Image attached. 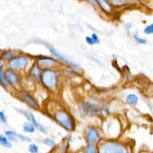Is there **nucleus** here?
Returning <instances> with one entry per match:
<instances>
[{
	"mask_svg": "<svg viewBox=\"0 0 153 153\" xmlns=\"http://www.w3.org/2000/svg\"><path fill=\"white\" fill-rule=\"evenodd\" d=\"M41 79H42L43 84L46 86V87L52 89L56 84L57 75L55 71H51V70H46L42 72Z\"/></svg>",
	"mask_w": 153,
	"mask_h": 153,
	"instance_id": "obj_1",
	"label": "nucleus"
},
{
	"mask_svg": "<svg viewBox=\"0 0 153 153\" xmlns=\"http://www.w3.org/2000/svg\"><path fill=\"white\" fill-rule=\"evenodd\" d=\"M100 153H126V151L119 143L107 142L100 147Z\"/></svg>",
	"mask_w": 153,
	"mask_h": 153,
	"instance_id": "obj_2",
	"label": "nucleus"
},
{
	"mask_svg": "<svg viewBox=\"0 0 153 153\" xmlns=\"http://www.w3.org/2000/svg\"><path fill=\"white\" fill-rule=\"evenodd\" d=\"M55 118L66 129H68V130H73L74 124H73V122L71 120V118L69 117V115L66 112H64V111L57 112L55 114Z\"/></svg>",
	"mask_w": 153,
	"mask_h": 153,
	"instance_id": "obj_3",
	"label": "nucleus"
},
{
	"mask_svg": "<svg viewBox=\"0 0 153 153\" xmlns=\"http://www.w3.org/2000/svg\"><path fill=\"white\" fill-rule=\"evenodd\" d=\"M28 64L27 59L25 57H18L12 59L9 62V66L12 68L15 69H23L27 66V64Z\"/></svg>",
	"mask_w": 153,
	"mask_h": 153,
	"instance_id": "obj_4",
	"label": "nucleus"
},
{
	"mask_svg": "<svg viewBox=\"0 0 153 153\" xmlns=\"http://www.w3.org/2000/svg\"><path fill=\"white\" fill-rule=\"evenodd\" d=\"M24 114H25L26 117L29 120V121L31 122L32 124L34 125L38 130H39L40 132H43V133H46V130L44 129V128H43L42 125H40L39 124H38V122L36 121V119H35V117H34V115H33V114H32L31 112H30V111H25Z\"/></svg>",
	"mask_w": 153,
	"mask_h": 153,
	"instance_id": "obj_5",
	"label": "nucleus"
},
{
	"mask_svg": "<svg viewBox=\"0 0 153 153\" xmlns=\"http://www.w3.org/2000/svg\"><path fill=\"white\" fill-rule=\"evenodd\" d=\"M49 49H50L51 52V54L53 55L54 56H55L56 58H58L59 59H60L61 61H63L64 63H65V64H67L68 65H70V66H71L72 68H79L78 65H76L75 64H74V63H72L71 61L68 60V59H65V58L63 56V55H61L57 51H55L54 48H52V47H49Z\"/></svg>",
	"mask_w": 153,
	"mask_h": 153,
	"instance_id": "obj_6",
	"label": "nucleus"
},
{
	"mask_svg": "<svg viewBox=\"0 0 153 153\" xmlns=\"http://www.w3.org/2000/svg\"><path fill=\"white\" fill-rule=\"evenodd\" d=\"M5 75L7 76V80L11 83L12 85H17V83H18V79H17V76H16V75L14 74L13 71L8 70V71L5 72Z\"/></svg>",
	"mask_w": 153,
	"mask_h": 153,
	"instance_id": "obj_7",
	"label": "nucleus"
},
{
	"mask_svg": "<svg viewBox=\"0 0 153 153\" xmlns=\"http://www.w3.org/2000/svg\"><path fill=\"white\" fill-rule=\"evenodd\" d=\"M99 138V135L98 132L95 128H91L88 132H87V139L88 141L91 143L96 142V140Z\"/></svg>",
	"mask_w": 153,
	"mask_h": 153,
	"instance_id": "obj_8",
	"label": "nucleus"
},
{
	"mask_svg": "<svg viewBox=\"0 0 153 153\" xmlns=\"http://www.w3.org/2000/svg\"><path fill=\"white\" fill-rule=\"evenodd\" d=\"M22 98L24 100V101H26L27 103H28L31 107H35V108H37V107H38V104H37V103L36 102V100H34L31 96L27 95V94H24V95L22 96Z\"/></svg>",
	"mask_w": 153,
	"mask_h": 153,
	"instance_id": "obj_9",
	"label": "nucleus"
},
{
	"mask_svg": "<svg viewBox=\"0 0 153 153\" xmlns=\"http://www.w3.org/2000/svg\"><path fill=\"white\" fill-rule=\"evenodd\" d=\"M126 102L128 103V104H131V105H135L137 102H138V98L135 95H133V94H131L126 98Z\"/></svg>",
	"mask_w": 153,
	"mask_h": 153,
	"instance_id": "obj_10",
	"label": "nucleus"
},
{
	"mask_svg": "<svg viewBox=\"0 0 153 153\" xmlns=\"http://www.w3.org/2000/svg\"><path fill=\"white\" fill-rule=\"evenodd\" d=\"M97 2L99 3V4L100 5V7H102L106 12H110L111 11L110 7H109V5L106 3L105 0H97Z\"/></svg>",
	"mask_w": 153,
	"mask_h": 153,
	"instance_id": "obj_11",
	"label": "nucleus"
},
{
	"mask_svg": "<svg viewBox=\"0 0 153 153\" xmlns=\"http://www.w3.org/2000/svg\"><path fill=\"white\" fill-rule=\"evenodd\" d=\"M39 63L42 64V65H49L51 64H54L55 63V61L52 59H50V58H43V59H39Z\"/></svg>",
	"mask_w": 153,
	"mask_h": 153,
	"instance_id": "obj_12",
	"label": "nucleus"
},
{
	"mask_svg": "<svg viewBox=\"0 0 153 153\" xmlns=\"http://www.w3.org/2000/svg\"><path fill=\"white\" fill-rule=\"evenodd\" d=\"M35 126L32 124L31 123V124H29V123H26L23 125V129H24V131L27 132H34L35 131Z\"/></svg>",
	"mask_w": 153,
	"mask_h": 153,
	"instance_id": "obj_13",
	"label": "nucleus"
},
{
	"mask_svg": "<svg viewBox=\"0 0 153 153\" xmlns=\"http://www.w3.org/2000/svg\"><path fill=\"white\" fill-rule=\"evenodd\" d=\"M0 79H1V83H2V84H3L4 87H7V86H8L7 76H6L5 73H4L2 69H1V71H0Z\"/></svg>",
	"mask_w": 153,
	"mask_h": 153,
	"instance_id": "obj_14",
	"label": "nucleus"
},
{
	"mask_svg": "<svg viewBox=\"0 0 153 153\" xmlns=\"http://www.w3.org/2000/svg\"><path fill=\"white\" fill-rule=\"evenodd\" d=\"M0 143L3 146L6 147V148H11V143L8 141V139L6 137H3V135L0 136Z\"/></svg>",
	"mask_w": 153,
	"mask_h": 153,
	"instance_id": "obj_15",
	"label": "nucleus"
},
{
	"mask_svg": "<svg viewBox=\"0 0 153 153\" xmlns=\"http://www.w3.org/2000/svg\"><path fill=\"white\" fill-rule=\"evenodd\" d=\"M143 32L145 34H147V35H152V34H153V23L147 26L146 27L144 28V30H143Z\"/></svg>",
	"mask_w": 153,
	"mask_h": 153,
	"instance_id": "obj_16",
	"label": "nucleus"
},
{
	"mask_svg": "<svg viewBox=\"0 0 153 153\" xmlns=\"http://www.w3.org/2000/svg\"><path fill=\"white\" fill-rule=\"evenodd\" d=\"M6 135L8 136V138L11 139V140H12V141H16V136H17L16 133H14V132H9V131H7V132H6Z\"/></svg>",
	"mask_w": 153,
	"mask_h": 153,
	"instance_id": "obj_17",
	"label": "nucleus"
},
{
	"mask_svg": "<svg viewBox=\"0 0 153 153\" xmlns=\"http://www.w3.org/2000/svg\"><path fill=\"white\" fill-rule=\"evenodd\" d=\"M28 150H29V152L31 153H37L38 152V151H39V149H38V147L36 146V144H31V145L29 146Z\"/></svg>",
	"mask_w": 153,
	"mask_h": 153,
	"instance_id": "obj_18",
	"label": "nucleus"
},
{
	"mask_svg": "<svg viewBox=\"0 0 153 153\" xmlns=\"http://www.w3.org/2000/svg\"><path fill=\"white\" fill-rule=\"evenodd\" d=\"M84 153H96L95 147L92 146V145H89L84 150Z\"/></svg>",
	"mask_w": 153,
	"mask_h": 153,
	"instance_id": "obj_19",
	"label": "nucleus"
},
{
	"mask_svg": "<svg viewBox=\"0 0 153 153\" xmlns=\"http://www.w3.org/2000/svg\"><path fill=\"white\" fill-rule=\"evenodd\" d=\"M135 41L138 43H139V44H145V43H147V40L141 39V38H139V37H137L136 36H135Z\"/></svg>",
	"mask_w": 153,
	"mask_h": 153,
	"instance_id": "obj_20",
	"label": "nucleus"
},
{
	"mask_svg": "<svg viewBox=\"0 0 153 153\" xmlns=\"http://www.w3.org/2000/svg\"><path fill=\"white\" fill-rule=\"evenodd\" d=\"M15 53L14 52H7V53L4 54L3 55V59H10V58H12L14 56Z\"/></svg>",
	"mask_w": 153,
	"mask_h": 153,
	"instance_id": "obj_21",
	"label": "nucleus"
},
{
	"mask_svg": "<svg viewBox=\"0 0 153 153\" xmlns=\"http://www.w3.org/2000/svg\"><path fill=\"white\" fill-rule=\"evenodd\" d=\"M43 142L46 143V145H48L49 147H53L54 145H55V142H54L52 139H46Z\"/></svg>",
	"mask_w": 153,
	"mask_h": 153,
	"instance_id": "obj_22",
	"label": "nucleus"
},
{
	"mask_svg": "<svg viewBox=\"0 0 153 153\" xmlns=\"http://www.w3.org/2000/svg\"><path fill=\"white\" fill-rule=\"evenodd\" d=\"M17 135V137H19L20 139L23 140V141H27V142H30L31 141V139L28 138V137H26V136H23V135H20V134H16Z\"/></svg>",
	"mask_w": 153,
	"mask_h": 153,
	"instance_id": "obj_23",
	"label": "nucleus"
},
{
	"mask_svg": "<svg viewBox=\"0 0 153 153\" xmlns=\"http://www.w3.org/2000/svg\"><path fill=\"white\" fill-rule=\"evenodd\" d=\"M86 41H87V43L90 44V45H92L94 43H96L95 40H94L92 38H90V37H87V38H86Z\"/></svg>",
	"mask_w": 153,
	"mask_h": 153,
	"instance_id": "obj_24",
	"label": "nucleus"
},
{
	"mask_svg": "<svg viewBox=\"0 0 153 153\" xmlns=\"http://www.w3.org/2000/svg\"><path fill=\"white\" fill-rule=\"evenodd\" d=\"M0 117H1V120H2L3 123H4V124H6V123H7L6 118H5V116H4V114L3 111H1V112H0Z\"/></svg>",
	"mask_w": 153,
	"mask_h": 153,
	"instance_id": "obj_25",
	"label": "nucleus"
},
{
	"mask_svg": "<svg viewBox=\"0 0 153 153\" xmlns=\"http://www.w3.org/2000/svg\"><path fill=\"white\" fill-rule=\"evenodd\" d=\"M92 39L95 40L96 43H99V39H98V37H97L96 34H93L92 35Z\"/></svg>",
	"mask_w": 153,
	"mask_h": 153,
	"instance_id": "obj_26",
	"label": "nucleus"
},
{
	"mask_svg": "<svg viewBox=\"0 0 153 153\" xmlns=\"http://www.w3.org/2000/svg\"><path fill=\"white\" fill-rule=\"evenodd\" d=\"M87 1L90 2L92 4H93V5H95L96 3V2H97V0H87Z\"/></svg>",
	"mask_w": 153,
	"mask_h": 153,
	"instance_id": "obj_27",
	"label": "nucleus"
},
{
	"mask_svg": "<svg viewBox=\"0 0 153 153\" xmlns=\"http://www.w3.org/2000/svg\"><path fill=\"white\" fill-rule=\"evenodd\" d=\"M111 1H113V2H118V1H120V0H111Z\"/></svg>",
	"mask_w": 153,
	"mask_h": 153,
	"instance_id": "obj_28",
	"label": "nucleus"
},
{
	"mask_svg": "<svg viewBox=\"0 0 153 153\" xmlns=\"http://www.w3.org/2000/svg\"><path fill=\"white\" fill-rule=\"evenodd\" d=\"M152 92H153V88H152Z\"/></svg>",
	"mask_w": 153,
	"mask_h": 153,
	"instance_id": "obj_29",
	"label": "nucleus"
},
{
	"mask_svg": "<svg viewBox=\"0 0 153 153\" xmlns=\"http://www.w3.org/2000/svg\"><path fill=\"white\" fill-rule=\"evenodd\" d=\"M152 114H153V111H152Z\"/></svg>",
	"mask_w": 153,
	"mask_h": 153,
	"instance_id": "obj_30",
	"label": "nucleus"
}]
</instances>
